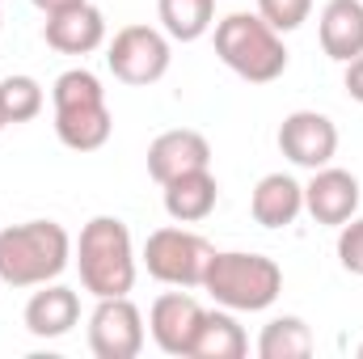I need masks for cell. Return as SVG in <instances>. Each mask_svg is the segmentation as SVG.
<instances>
[{"label": "cell", "mask_w": 363, "mask_h": 359, "mask_svg": "<svg viewBox=\"0 0 363 359\" xmlns=\"http://www.w3.org/2000/svg\"><path fill=\"white\" fill-rule=\"evenodd\" d=\"M72 263V237L55 220H26L0 228V283L43 287Z\"/></svg>", "instance_id": "obj_1"}, {"label": "cell", "mask_w": 363, "mask_h": 359, "mask_svg": "<svg viewBox=\"0 0 363 359\" xmlns=\"http://www.w3.org/2000/svg\"><path fill=\"white\" fill-rule=\"evenodd\" d=\"M135 245L118 216H93L77 237V270L89 296H127L135 287Z\"/></svg>", "instance_id": "obj_2"}, {"label": "cell", "mask_w": 363, "mask_h": 359, "mask_svg": "<svg viewBox=\"0 0 363 359\" xmlns=\"http://www.w3.org/2000/svg\"><path fill=\"white\" fill-rule=\"evenodd\" d=\"M216 55L224 68H233L250 85H271L287 72V47L283 34L262 13H228L216 21Z\"/></svg>", "instance_id": "obj_3"}, {"label": "cell", "mask_w": 363, "mask_h": 359, "mask_svg": "<svg viewBox=\"0 0 363 359\" xmlns=\"http://www.w3.org/2000/svg\"><path fill=\"white\" fill-rule=\"evenodd\" d=\"M203 292H211V300L220 309L233 313H262L271 309L283 292V270L267 254H245V250H216L207 275H203Z\"/></svg>", "instance_id": "obj_4"}, {"label": "cell", "mask_w": 363, "mask_h": 359, "mask_svg": "<svg viewBox=\"0 0 363 359\" xmlns=\"http://www.w3.org/2000/svg\"><path fill=\"white\" fill-rule=\"evenodd\" d=\"M216 245L182 224H169V228H157L148 233L144 241V267L157 283L165 287H203V275H207V263H211Z\"/></svg>", "instance_id": "obj_5"}, {"label": "cell", "mask_w": 363, "mask_h": 359, "mask_svg": "<svg viewBox=\"0 0 363 359\" xmlns=\"http://www.w3.org/2000/svg\"><path fill=\"white\" fill-rule=\"evenodd\" d=\"M169 34L157 26H123L106 47V68L123 85H157L169 72Z\"/></svg>", "instance_id": "obj_6"}, {"label": "cell", "mask_w": 363, "mask_h": 359, "mask_svg": "<svg viewBox=\"0 0 363 359\" xmlns=\"http://www.w3.org/2000/svg\"><path fill=\"white\" fill-rule=\"evenodd\" d=\"M144 313L131 296H101L89 313V351L97 359H135L144 351Z\"/></svg>", "instance_id": "obj_7"}, {"label": "cell", "mask_w": 363, "mask_h": 359, "mask_svg": "<svg viewBox=\"0 0 363 359\" xmlns=\"http://www.w3.org/2000/svg\"><path fill=\"white\" fill-rule=\"evenodd\" d=\"M279 153L300 170H321L338 153V127L321 110H291L279 123Z\"/></svg>", "instance_id": "obj_8"}, {"label": "cell", "mask_w": 363, "mask_h": 359, "mask_svg": "<svg viewBox=\"0 0 363 359\" xmlns=\"http://www.w3.org/2000/svg\"><path fill=\"white\" fill-rule=\"evenodd\" d=\"M203 304L190 296V292H165L152 300L148 309V334L152 343L165 351V355H178V359H190L194 351V338H199V326H203Z\"/></svg>", "instance_id": "obj_9"}, {"label": "cell", "mask_w": 363, "mask_h": 359, "mask_svg": "<svg viewBox=\"0 0 363 359\" xmlns=\"http://www.w3.org/2000/svg\"><path fill=\"white\" fill-rule=\"evenodd\" d=\"M304 211L330 228L347 224L351 216H359V178L351 170H338V165L313 170V182L304 186Z\"/></svg>", "instance_id": "obj_10"}, {"label": "cell", "mask_w": 363, "mask_h": 359, "mask_svg": "<svg viewBox=\"0 0 363 359\" xmlns=\"http://www.w3.org/2000/svg\"><path fill=\"white\" fill-rule=\"evenodd\" d=\"M190 170H211V144L203 131L194 127H174V131H161L152 144H148V174L152 182H174Z\"/></svg>", "instance_id": "obj_11"}, {"label": "cell", "mask_w": 363, "mask_h": 359, "mask_svg": "<svg viewBox=\"0 0 363 359\" xmlns=\"http://www.w3.org/2000/svg\"><path fill=\"white\" fill-rule=\"evenodd\" d=\"M43 38L60 55H89V51H97L106 43V17H101V9L89 4V0L85 4H72V9L47 17Z\"/></svg>", "instance_id": "obj_12"}, {"label": "cell", "mask_w": 363, "mask_h": 359, "mask_svg": "<svg viewBox=\"0 0 363 359\" xmlns=\"http://www.w3.org/2000/svg\"><path fill=\"white\" fill-rule=\"evenodd\" d=\"M26 330L34 338H64L72 334V326L81 321V296L64 283H43L30 300H26V313H21Z\"/></svg>", "instance_id": "obj_13"}, {"label": "cell", "mask_w": 363, "mask_h": 359, "mask_svg": "<svg viewBox=\"0 0 363 359\" xmlns=\"http://www.w3.org/2000/svg\"><path fill=\"white\" fill-rule=\"evenodd\" d=\"M317 34H321V51L334 64H351L355 55H363V0H325L317 17Z\"/></svg>", "instance_id": "obj_14"}, {"label": "cell", "mask_w": 363, "mask_h": 359, "mask_svg": "<svg viewBox=\"0 0 363 359\" xmlns=\"http://www.w3.org/2000/svg\"><path fill=\"white\" fill-rule=\"evenodd\" d=\"M300 211H304V186L291 174H267V178H258L254 194H250V216L262 228H287V224L300 220Z\"/></svg>", "instance_id": "obj_15"}, {"label": "cell", "mask_w": 363, "mask_h": 359, "mask_svg": "<svg viewBox=\"0 0 363 359\" xmlns=\"http://www.w3.org/2000/svg\"><path fill=\"white\" fill-rule=\"evenodd\" d=\"M161 190H165V216H169L174 224H199V220H207V216L216 211V203H220V186L211 178V170H190V174H182V178L165 182Z\"/></svg>", "instance_id": "obj_16"}, {"label": "cell", "mask_w": 363, "mask_h": 359, "mask_svg": "<svg viewBox=\"0 0 363 359\" xmlns=\"http://www.w3.org/2000/svg\"><path fill=\"white\" fill-rule=\"evenodd\" d=\"M110 131H114V114H110L106 101L55 110V136H60V144L72 148V153H97V148H106Z\"/></svg>", "instance_id": "obj_17"}, {"label": "cell", "mask_w": 363, "mask_h": 359, "mask_svg": "<svg viewBox=\"0 0 363 359\" xmlns=\"http://www.w3.org/2000/svg\"><path fill=\"white\" fill-rule=\"evenodd\" d=\"M245 351H250V338L237 326L233 309H207L190 359H245Z\"/></svg>", "instance_id": "obj_18"}, {"label": "cell", "mask_w": 363, "mask_h": 359, "mask_svg": "<svg viewBox=\"0 0 363 359\" xmlns=\"http://www.w3.org/2000/svg\"><path fill=\"white\" fill-rule=\"evenodd\" d=\"M157 17L174 43H199L216 26V0H157Z\"/></svg>", "instance_id": "obj_19"}, {"label": "cell", "mask_w": 363, "mask_h": 359, "mask_svg": "<svg viewBox=\"0 0 363 359\" xmlns=\"http://www.w3.org/2000/svg\"><path fill=\"white\" fill-rule=\"evenodd\" d=\"M313 330L304 317H274L258 334V355L262 359H308L313 355Z\"/></svg>", "instance_id": "obj_20"}, {"label": "cell", "mask_w": 363, "mask_h": 359, "mask_svg": "<svg viewBox=\"0 0 363 359\" xmlns=\"http://www.w3.org/2000/svg\"><path fill=\"white\" fill-rule=\"evenodd\" d=\"M47 106V93L34 77H4L0 81V110H4V123H30L38 118Z\"/></svg>", "instance_id": "obj_21"}, {"label": "cell", "mask_w": 363, "mask_h": 359, "mask_svg": "<svg viewBox=\"0 0 363 359\" xmlns=\"http://www.w3.org/2000/svg\"><path fill=\"white\" fill-rule=\"evenodd\" d=\"M97 101H106V89H101V81L93 77L89 68H68V72H60L55 85H51V106H55V110L97 106Z\"/></svg>", "instance_id": "obj_22"}, {"label": "cell", "mask_w": 363, "mask_h": 359, "mask_svg": "<svg viewBox=\"0 0 363 359\" xmlns=\"http://www.w3.org/2000/svg\"><path fill=\"white\" fill-rule=\"evenodd\" d=\"M258 13H262V21H271L279 34H291V30H300L308 21L313 0H258Z\"/></svg>", "instance_id": "obj_23"}, {"label": "cell", "mask_w": 363, "mask_h": 359, "mask_svg": "<svg viewBox=\"0 0 363 359\" xmlns=\"http://www.w3.org/2000/svg\"><path fill=\"white\" fill-rule=\"evenodd\" d=\"M338 263L342 270L363 279V216H351L347 224H338Z\"/></svg>", "instance_id": "obj_24"}, {"label": "cell", "mask_w": 363, "mask_h": 359, "mask_svg": "<svg viewBox=\"0 0 363 359\" xmlns=\"http://www.w3.org/2000/svg\"><path fill=\"white\" fill-rule=\"evenodd\" d=\"M342 85H347V93H351V101H359V106H363V55H355V60L347 64Z\"/></svg>", "instance_id": "obj_25"}, {"label": "cell", "mask_w": 363, "mask_h": 359, "mask_svg": "<svg viewBox=\"0 0 363 359\" xmlns=\"http://www.w3.org/2000/svg\"><path fill=\"white\" fill-rule=\"evenodd\" d=\"M43 17H51V13H64V9H72V4H85V0H30Z\"/></svg>", "instance_id": "obj_26"}, {"label": "cell", "mask_w": 363, "mask_h": 359, "mask_svg": "<svg viewBox=\"0 0 363 359\" xmlns=\"http://www.w3.org/2000/svg\"><path fill=\"white\" fill-rule=\"evenodd\" d=\"M4 127H9V123H4V110H0V131H4Z\"/></svg>", "instance_id": "obj_27"}, {"label": "cell", "mask_w": 363, "mask_h": 359, "mask_svg": "<svg viewBox=\"0 0 363 359\" xmlns=\"http://www.w3.org/2000/svg\"><path fill=\"white\" fill-rule=\"evenodd\" d=\"M359 359H363V343H359Z\"/></svg>", "instance_id": "obj_28"}]
</instances>
